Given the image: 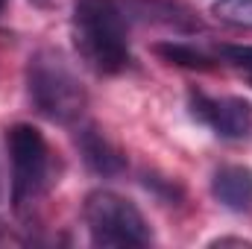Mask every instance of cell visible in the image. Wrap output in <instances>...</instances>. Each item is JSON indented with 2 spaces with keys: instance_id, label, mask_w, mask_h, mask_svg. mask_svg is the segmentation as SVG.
<instances>
[{
  "instance_id": "3957f363",
  "label": "cell",
  "mask_w": 252,
  "mask_h": 249,
  "mask_svg": "<svg viewBox=\"0 0 252 249\" xmlns=\"http://www.w3.org/2000/svg\"><path fill=\"white\" fill-rule=\"evenodd\" d=\"M82 214L94 247H147L153 241L144 214L115 190L88 193Z\"/></svg>"
},
{
  "instance_id": "8fae6325",
  "label": "cell",
  "mask_w": 252,
  "mask_h": 249,
  "mask_svg": "<svg viewBox=\"0 0 252 249\" xmlns=\"http://www.w3.org/2000/svg\"><path fill=\"white\" fill-rule=\"evenodd\" d=\"M220 56H223V62L235 64V67H244V70L252 73V47L250 44H223Z\"/></svg>"
},
{
  "instance_id": "6da1fadb",
  "label": "cell",
  "mask_w": 252,
  "mask_h": 249,
  "mask_svg": "<svg viewBox=\"0 0 252 249\" xmlns=\"http://www.w3.org/2000/svg\"><path fill=\"white\" fill-rule=\"evenodd\" d=\"M70 30L82 62L97 73H121L129 64L126 15L118 0H76Z\"/></svg>"
},
{
  "instance_id": "ba28073f",
  "label": "cell",
  "mask_w": 252,
  "mask_h": 249,
  "mask_svg": "<svg viewBox=\"0 0 252 249\" xmlns=\"http://www.w3.org/2000/svg\"><path fill=\"white\" fill-rule=\"evenodd\" d=\"M126 9H132L138 18L144 21H158V24H167V27H176V30H199V21L190 15V9H185L182 3H170V0H135V3H126Z\"/></svg>"
},
{
  "instance_id": "5b68a950",
  "label": "cell",
  "mask_w": 252,
  "mask_h": 249,
  "mask_svg": "<svg viewBox=\"0 0 252 249\" xmlns=\"http://www.w3.org/2000/svg\"><path fill=\"white\" fill-rule=\"evenodd\" d=\"M188 109L193 121L208 126L220 138H250L252 132V106L241 97H208L202 91L188 94Z\"/></svg>"
},
{
  "instance_id": "7a4b0ae2",
  "label": "cell",
  "mask_w": 252,
  "mask_h": 249,
  "mask_svg": "<svg viewBox=\"0 0 252 249\" xmlns=\"http://www.w3.org/2000/svg\"><path fill=\"white\" fill-rule=\"evenodd\" d=\"M27 85L32 106L56 124L76 121L85 109V88L79 76L70 70V64L64 62V56L56 50H38L30 59Z\"/></svg>"
},
{
  "instance_id": "9c48e42d",
  "label": "cell",
  "mask_w": 252,
  "mask_h": 249,
  "mask_svg": "<svg viewBox=\"0 0 252 249\" xmlns=\"http://www.w3.org/2000/svg\"><path fill=\"white\" fill-rule=\"evenodd\" d=\"M156 53L170 64H179V67H190V70H208L214 67V59L205 56L202 50L190 47V44H179V41H164V44H156Z\"/></svg>"
},
{
  "instance_id": "30bf717a",
  "label": "cell",
  "mask_w": 252,
  "mask_h": 249,
  "mask_svg": "<svg viewBox=\"0 0 252 249\" xmlns=\"http://www.w3.org/2000/svg\"><path fill=\"white\" fill-rule=\"evenodd\" d=\"M211 12L232 27H252V0H217Z\"/></svg>"
},
{
  "instance_id": "8992f818",
  "label": "cell",
  "mask_w": 252,
  "mask_h": 249,
  "mask_svg": "<svg viewBox=\"0 0 252 249\" xmlns=\"http://www.w3.org/2000/svg\"><path fill=\"white\" fill-rule=\"evenodd\" d=\"M76 144H79V153H82L85 164H88L94 173H100V176H118L126 167V158L121 156V150H118L103 132H97L94 126H85V129L79 132Z\"/></svg>"
},
{
  "instance_id": "52a82bcc",
  "label": "cell",
  "mask_w": 252,
  "mask_h": 249,
  "mask_svg": "<svg viewBox=\"0 0 252 249\" xmlns=\"http://www.w3.org/2000/svg\"><path fill=\"white\" fill-rule=\"evenodd\" d=\"M211 190L220 199V205H226L232 211H250L252 208V170L244 167V164L220 167L214 173Z\"/></svg>"
},
{
  "instance_id": "7c38bea8",
  "label": "cell",
  "mask_w": 252,
  "mask_h": 249,
  "mask_svg": "<svg viewBox=\"0 0 252 249\" xmlns=\"http://www.w3.org/2000/svg\"><path fill=\"white\" fill-rule=\"evenodd\" d=\"M211 247H252V241H244V238H217V241H211Z\"/></svg>"
},
{
  "instance_id": "277c9868",
  "label": "cell",
  "mask_w": 252,
  "mask_h": 249,
  "mask_svg": "<svg viewBox=\"0 0 252 249\" xmlns=\"http://www.w3.org/2000/svg\"><path fill=\"white\" fill-rule=\"evenodd\" d=\"M6 144L12 158V202L15 211H27L50 185V150L44 135L27 124L12 126Z\"/></svg>"
},
{
  "instance_id": "4fadbf2b",
  "label": "cell",
  "mask_w": 252,
  "mask_h": 249,
  "mask_svg": "<svg viewBox=\"0 0 252 249\" xmlns=\"http://www.w3.org/2000/svg\"><path fill=\"white\" fill-rule=\"evenodd\" d=\"M6 3H9V0H0V15H3V9H6Z\"/></svg>"
}]
</instances>
